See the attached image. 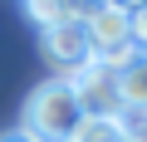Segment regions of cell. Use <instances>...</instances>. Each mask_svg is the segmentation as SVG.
Masks as SVG:
<instances>
[{"label":"cell","instance_id":"9","mask_svg":"<svg viewBox=\"0 0 147 142\" xmlns=\"http://www.w3.org/2000/svg\"><path fill=\"white\" fill-rule=\"evenodd\" d=\"M0 142H34V137H30L25 127H15V132H0Z\"/></svg>","mask_w":147,"mask_h":142},{"label":"cell","instance_id":"5","mask_svg":"<svg viewBox=\"0 0 147 142\" xmlns=\"http://www.w3.org/2000/svg\"><path fill=\"white\" fill-rule=\"evenodd\" d=\"M118 88H123V113L147 118V54H137L123 74H118Z\"/></svg>","mask_w":147,"mask_h":142},{"label":"cell","instance_id":"4","mask_svg":"<svg viewBox=\"0 0 147 142\" xmlns=\"http://www.w3.org/2000/svg\"><path fill=\"white\" fill-rule=\"evenodd\" d=\"M39 44H44V59H49L54 69H64V79L79 74V69L93 59L88 34H84V15H79V20H64V25H54V30H44Z\"/></svg>","mask_w":147,"mask_h":142},{"label":"cell","instance_id":"3","mask_svg":"<svg viewBox=\"0 0 147 142\" xmlns=\"http://www.w3.org/2000/svg\"><path fill=\"white\" fill-rule=\"evenodd\" d=\"M69 88L79 98L84 118H123V88H118V69L88 59L79 74H69Z\"/></svg>","mask_w":147,"mask_h":142},{"label":"cell","instance_id":"8","mask_svg":"<svg viewBox=\"0 0 147 142\" xmlns=\"http://www.w3.org/2000/svg\"><path fill=\"white\" fill-rule=\"evenodd\" d=\"M127 20H132V44L147 54V5H127Z\"/></svg>","mask_w":147,"mask_h":142},{"label":"cell","instance_id":"7","mask_svg":"<svg viewBox=\"0 0 147 142\" xmlns=\"http://www.w3.org/2000/svg\"><path fill=\"white\" fill-rule=\"evenodd\" d=\"M25 15L39 25V34L44 30H54V25H64V20H79L84 15V5H39V0H34V5H25Z\"/></svg>","mask_w":147,"mask_h":142},{"label":"cell","instance_id":"1","mask_svg":"<svg viewBox=\"0 0 147 142\" xmlns=\"http://www.w3.org/2000/svg\"><path fill=\"white\" fill-rule=\"evenodd\" d=\"M79 122H84V108H79V98H74L69 79L39 83L30 93V103H25V132L34 142H74Z\"/></svg>","mask_w":147,"mask_h":142},{"label":"cell","instance_id":"6","mask_svg":"<svg viewBox=\"0 0 147 142\" xmlns=\"http://www.w3.org/2000/svg\"><path fill=\"white\" fill-rule=\"evenodd\" d=\"M74 142H127V132H123V118H84Z\"/></svg>","mask_w":147,"mask_h":142},{"label":"cell","instance_id":"2","mask_svg":"<svg viewBox=\"0 0 147 142\" xmlns=\"http://www.w3.org/2000/svg\"><path fill=\"white\" fill-rule=\"evenodd\" d=\"M84 34H88V49L98 64L108 69H123L142 54L132 44V20H127V5H84Z\"/></svg>","mask_w":147,"mask_h":142}]
</instances>
